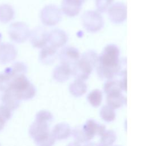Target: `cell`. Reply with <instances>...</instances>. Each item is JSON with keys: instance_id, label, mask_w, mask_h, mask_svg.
Listing matches in <instances>:
<instances>
[{"instance_id": "6da1fadb", "label": "cell", "mask_w": 149, "mask_h": 146, "mask_svg": "<svg viewBox=\"0 0 149 146\" xmlns=\"http://www.w3.org/2000/svg\"><path fill=\"white\" fill-rule=\"evenodd\" d=\"M120 50L116 44L106 46L101 54L98 56L97 70L99 77L102 79H111L119 75L123 70V63L119 59Z\"/></svg>"}, {"instance_id": "7a4b0ae2", "label": "cell", "mask_w": 149, "mask_h": 146, "mask_svg": "<svg viewBox=\"0 0 149 146\" xmlns=\"http://www.w3.org/2000/svg\"><path fill=\"white\" fill-rule=\"evenodd\" d=\"M98 54L93 50L84 53L73 66L72 75L77 80L85 81L89 78L94 67L97 66Z\"/></svg>"}, {"instance_id": "3957f363", "label": "cell", "mask_w": 149, "mask_h": 146, "mask_svg": "<svg viewBox=\"0 0 149 146\" xmlns=\"http://www.w3.org/2000/svg\"><path fill=\"white\" fill-rule=\"evenodd\" d=\"M6 91L12 92L20 101L30 100L35 97L36 94L34 86L25 75L14 78Z\"/></svg>"}, {"instance_id": "277c9868", "label": "cell", "mask_w": 149, "mask_h": 146, "mask_svg": "<svg viewBox=\"0 0 149 146\" xmlns=\"http://www.w3.org/2000/svg\"><path fill=\"white\" fill-rule=\"evenodd\" d=\"M29 133L37 146H53L56 139L50 131L49 124L34 121L29 127Z\"/></svg>"}, {"instance_id": "5b68a950", "label": "cell", "mask_w": 149, "mask_h": 146, "mask_svg": "<svg viewBox=\"0 0 149 146\" xmlns=\"http://www.w3.org/2000/svg\"><path fill=\"white\" fill-rule=\"evenodd\" d=\"M84 27L90 33H96L102 29L104 21L100 13L89 10L84 13L82 17Z\"/></svg>"}, {"instance_id": "8992f818", "label": "cell", "mask_w": 149, "mask_h": 146, "mask_svg": "<svg viewBox=\"0 0 149 146\" xmlns=\"http://www.w3.org/2000/svg\"><path fill=\"white\" fill-rule=\"evenodd\" d=\"M40 17L42 24L47 26L56 25L62 19V12L57 6L49 5L46 6L41 12Z\"/></svg>"}, {"instance_id": "52a82bcc", "label": "cell", "mask_w": 149, "mask_h": 146, "mask_svg": "<svg viewBox=\"0 0 149 146\" xmlns=\"http://www.w3.org/2000/svg\"><path fill=\"white\" fill-rule=\"evenodd\" d=\"M9 35L13 41L20 44L24 42L30 37V31L25 24L17 22L9 27Z\"/></svg>"}, {"instance_id": "ba28073f", "label": "cell", "mask_w": 149, "mask_h": 146, "mask_svg": "<svg viewBox=\"0 0 149 146\" xmlns=\"http://www.w3.org/2000/svg\"><path fill=\"white\" fill-rule=\"evenodd\" d=\"M108 15L111 21L114 24H121L127 18V8L122 2L112 5L108 10Z\"/></svg>"}, {"instance_id": "9c48e42d", "label": "cell", "mask_w": 149, "mask_h": 146, "mask_svg": "<svg viewBox=\"0 0 149 146\" xmlns=\"http://www.w3.org/2000/svg\"><path fill=\"white\" fill-rule=\"evenodd\" d=\"M61 64L72 67L80 58V54L77 49L72 46H67L62 49L59 54Z\"/></svg>"}, {"instance_id": "30bf717a", "label": "cell", "mask_w": 149, "mask_h": 146, "mask_svg": "<svg viewBox=\"0 0 149 146\" xmlns=\"http://www.w3.org/2000/svg\"><path fill=\"white\" fill-rule=\"evenodd\" d=\"M82 128L88 142L93 139L95 135L101 136L106 130L104 125L100 124L93 119L87 120L82 126Z\"/></svg>"}, {"instance_id": "8fae6325", "label": "cell", "mask_w": 149, "mask_h": 146, "mask_svg": "<svg viewBox=\"0 0 149 146\" xmlns=\"http://www.w3.org/2000/svg\"><path fill=\"white\" fill-rule=\"evenodd\" d=\"M30 42L36 48H43L47 43L48 33L43 28L38 27L30 32Z\"/></svg>"}, {"instance_id": "7c38bea8", "label": "cell", "mask_w": 149, "mask_h": 146, "mask_svg": "<svg viewBox=\"0 0 149 146\" xmlns=\"http://www.w3.org/2000/svg\"><path fill=\"white\" fill-rule=\"evenodd\" d=\"M86 0H63L62 11L68 17H73L78 15Z\"/></svg>"}, {"instance_id": "4fadbf2b", "label": "cell", "mask_w": 149, "mask_h": 146, "mask_svg": "<svg viewBox=\"0 0 149 146\" xmlns=\"http://www.w3.org/2000/svg\"><path fill=\"white\" fill-rule=\"evenodd\" d=\"M68 40L66 33L62 30L56 29L48 33L47 42L49 45L57 49L66 44Z\"/></svg>"}, {"instance_id": "5bb4252c", "label": "cell", "mask_w": 149, "mask_h": 146, "mask_svg": "<svg viewBox=\"0 0 149 146\" xmlns=\"http://www.w3.org/2000/svg\"><path fill=\"white\" fill-rule=\"evenodd\" d=\"M17 55L15 47L10 44H0V63L7 64L13 61Z\"/></svg>"}, {"instance_id": "9a60e30c", "label": "cell", "mask_w": 149, "mask_h": 146, "mask_svg": "<svg viewBox=\"0 0 149 146\" xmlns=\"http://www.w3.org/2000/svg\"><path fill=\"white\" fill-rule=\"evenodd\" d=\"M58 57L57 49L49 45L45 46L40 54V60L44 65H51L53 63Z\"/></svg>"}, {"instance_id": "2e32d148", "label": "cell", "mask_w": 149, "mask_h": 146, "mask_svg": "<svg viewBox=\"0 0 149 146\" xmlns=\"http://www.w3.org/2000/svg\"><path fill=\"white\" fill-rule=\"evenodd\" d=\"M72 75V67L61 63L54 69L53 72V78L58 82H65L67 81Z\"/></svg>"}, {"instance_id": "e0dca14e", "label": "cell", "mask_w": 149, "mask_h": 146, "mask_svg": "<svg viewBox=\"0 0 149 146\" xmlns=\"http://www.w3.org/2000/svg\"><path fill=\"white\" fill-rule=\"evenodd\" d=\"M70 126L66 123L57 124L53 129L52 133L56 139L63 140L68 138L72 134Z\"/></svg>"}, {"instance_id": "ac0fdd59", "label": "cell", "mask_w": 149, "mask_h": 146, "mask_svg": "<svg viewBox=\"0 0 149 146\" xmlns=\"http://www.w3.org/2000/svg\"><path fill=\"white\" fill-rule=\"evenodd\" d=\"M127 99L122 92H117L107 95V105L114 110L118 109L126 104Z\"/></svg>"}, {"instance_id": "d6986e66", "label": "cell", "mask_w": 149, "mask_h": 146, "mask_svg": "<svg viewBox=\"0 0 149 146\" xmlns=\"http://www.w3.org/2000/svg\"><path fill=\"white\" fill-rule=\"evenodd\" d=\"M1 101L2 105L9 108L12 111L16 110L20 104V101L9 91L4 92L2 96Z\"/></svg>"}, {"instance_id": "ffe728a7", "label": "cell", "mask_w": 149, "mask_h": 146, "mask_svg": "<svg viewBox=\"0 0 149 146\" xmlns=\"http://www.w3.org/2000/svg\"><path fill=\"white\" fill-rule=\"evenodd\" d=\"M87 85L83 81L75 79L69 86V91L75 97H80L84 95L87 91Z\"/></svg>"}, {"instance_id": "44dd1931", "label": "cell", "mask_w": 149, "mask_h": 146, "mask_svg": "<svg viewBox=\"0 0 149 146\" xmlns=\"http://www.w3.org/2000/svg\"><path fill=\"white\" fill-rule=\"evenodd\" d=\"M15 11L12 6L8 5H0V22L8 23L14 18Z\"/></svg>"}, {"instance_id": "7402d4cb", "label": "cell", "mask_w": 149, "mask_h": 146, "mask_svg": "<svg viewBox=\"0 0 149 146\" xmlns=\"http://www.w3.org/2000/svg\"><path fill=\"white\" fill-rule=\"evenodd\" d=\"M104 89L106 95L117 92H122V91L120 81L113 79L107 80V81L104 83Z\"/></svg>"}, {"instance_id": "603a6c76", "label": "cell", "mask_w": 149, "mask_h": 146, "mask_svg": "<svg viewBox=\"0 0 149 146\" xmlns=\"http://www.w3.org/2000/svg\"><path fill=\"white\" fill-rule=\"evenodd\" d=\"M102 92L98 89H95L91 91L88 95V101L94 107H99L102 101Z\"/></svg>"}, {"instance_id": "cb8c5ba5", "label": "cell", "mask_w": 149, "mask_h": 146, "mask_svg": "<svg viewBox=\"0 0 149 146\" xmlns=\"http://www.w3.org/2000/svg\"><path fill=\"white\" fill-rule=\"evenodd\" d=\"M101 136L100 145L101 146H111L117 139L116 132L112 130H105Z\"/></svg>"}, {"instance_id": "d4e9b609", "label": "cell", "mask_w": 149, "mask_h": 146, "mask_svg": "<svg viewBox=\"0 0 149 146\" xmlns=\"http://www.w3.org/2000/svg\"><path fill=\"white\" fill-rule=\"evenodd\" d=\"M100 116L106 122H111L116 119V112L114 109L107 105L103 106L100 111Z\"/></svg>"}, {"instance_id": "484cf974", "label": "cell", "mask_w": 149, "mask_h": 146, "mask_svg": "<svg viewBox=\"0 0 149 146\" xmlns=\"http://www.w3.org/2000/svg\"><path fill=\"white\" fill-rule=\"evenodd\" d=\"M12 115L11 110L3 105L0 106V131L3 129L6 123L11 118Z\"/></svg>"}, {"instance_id": "4316f807", "label": "cell", "mask_w": 149, "mask_h": 146, "mask_svg": "<svg viewBox=\"0 0 149 146\" xmlns=\"http://www.w3.org/2000/svg\"><path fill=\"white\" fill-rule=\"evenodd\" d=\"M53 119V116L51 113L46 110H41L38 112L36 115L35 121L48 123Z\"/></svg>"}, {"instance_id": "83f0119b", "label": "cell", "mask_w": 149, "mask_h": 146, "mask_svg": "<svg viewBox=\"0 0 149 146\" xmlns=\"http://www.w3.org/2000/svg\"><path fill=\"white\" fill-rule=\"evenodd\" d=\"M72 135L75 139V141L79 143L88 142V140L83 131L81 126H77L72 131Z\"/></svg>"}, {"instance_id": "f1b7e54d", "label": "cell", "mask_w": 149, "mask_h": 146, "mask_svg": "<svg viewBox=\"0 0 149 146\" xmlns=\"http://www.w3.org/2000/svg\"><path fill=\"white\" fill-rule=\"evenodd\" d=\"M114 0H96V8L99 13H104L112 5Z\"/></svg>"}, {"instance_id": "f546056e", "label": "cell", "mask_w": 149, "mask_h": 146, "mask_svg": "<svg viewBox=\"0 0 149 146\" xmlns=\"http://www.w3.org/2000/svg\"><path fill=\"white\" fill-rule=\"evenodd\" d=\"M67 146H82L81 145L80 143L75 141V142H72L71 143H70Z\"/></svg>"}, {"instance_id": "4dcf8cb0", "label": "cell", "mask_w": 149, "mask_h": 146, "mask_svg": "<svg viewBox=\"0 0 149 146\" xmlns=\"http://www.w3.org/2000/svg\"><path fill=\"white\" fill-rule=\"evenodd\" d=\"M84 146H101L99 144L97 143H88L86 145Z\"/></svg>"}, {"instance_id": "1f68e13d", "label": "cell", "mask_w": 149, "mask_h": 146, "mask_svg": "<svg viewBox=\"0 0 149 146\" xmlns=\"http://www.w3.org/2000/svg\"><path fill=\"white\" fill-rule=\"evenodd\" d=\"M1 40H2V35H1V34L0 33V42H1Z\"/></svg>"}, {"instance_id": "d6a6232c", "label": "cell", "mask_w": 149, "mask_h": 146, "mask_svg": "<svg viewBox=\"0 0 149 146\" xmlns=\"http://www.w3.org/2000/svg\"></svg>"}, {"instance_id": "836d02e7", "label": "cell", "mask_w": 149, "mask_h": 146, "mask_svg": "<svg viewBox=\"0 0 149 146\" xmlns=\"http://www.w3.org/2000/svg\"><path fill=\"white\" fill-rule=\"evenodd\" d=\"M0 146H1V145H0Z\"/></svg>"}]
</instances>
